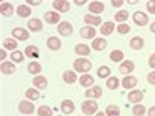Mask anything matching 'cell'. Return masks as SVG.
Segmentation results:
<instances>
[{
  "label": "cell",
  "mask_w": 155,
  "mask_h": 116,
  "mask_svg": "<svg viewBox=\"0 0 155 116\" xmlns=\"http://www.w3.org/2000/svg\"><path fill=\"white\" fill-rule=\"evenodd\" d=\"M73 66H74V71H76V72L89 74V71H91L93 64L89 62V59H88V57H79V59H74Z\"/></svg>",
  "instance_id": "6da1fadb"
},
{
  "label": "cell",
  "mask_w": 155,
  "mask_h": 116,
  "mask_svg": "<svg viewBox=\"0 0 155 116\" xmlns=\"http://www.w3.org/2000/svg\"><path fill=\"white\" fill-rule=\"evenodd\" d=\"M81 111L88 116L96 114L98 113V103L94 99H86L84 103H81Z\"/></svg>",
  "instance_id": "7a4b0ae2"
},
{
  "label": "cell",
  "mask_w": 155,
  "mask_h": 116,
  "mask_svg": "<svg viewBox=\"0 0 155 116\" xmlns=\"http://www.w3.org/2000/svg\"><path fill=\"white\" fill-rule=\"evenodd\" d=\"M88 8H89V12H91V15L100 17V14H103V10H105V4L100 2V0H93V2L88 4Z\"/></svg>",
  "instance_id": "3957f363"
},
{
  "label": "cell",
  "mask_w": 155,
  "mask_h": 116,
  "mask_svg": "<svg viewBox=\"0 0 155 116\" xmlns=\"http://www.w3.org/2000/svg\"><path fill=\"white\" fill-rule=\"evenodd\" d=\"M84 96L86 99H98V98L103 96V89L100 86H91V88H88L84 91Z\"/></svg>",
  "instance_id": "277c9868"
},
{
  "label": "cell",
  "mask_w": 155,
  "mask_h": 116,
  "mask_svg": "<svg viewBox=\"0 0 155 116\" xmlns=\"http://www.w3.org/2000/svg\"><path fill=\"white\" fill-rule=\"evenodd\" d=\"M34 103L32 101H29V99H24V101H20L19 103V111L20 113H24V114H32L34 113Z\"/></svg>",
  "instance_id": "5b68a950"
},
{
  "label": "cell",
  "mask_w": 155,
  "mask_h": 116,
  "mask_svg": "<svg viewBox=\"0 0 155 116\" xmlns=\"http://www.w3.org/2000/svg\"><path fill=\"white\" fill-rule=\"evenodd\" d=\"M142 99H143V91H140V89H132V91L128 93V101H130V103L140 105Z\"/></svg>",
  "instance_id": "8992f818"
},
{
  "label": "cell",
  "mask_w": 155,
  "mask_h": 116,
  "mask_svg": "<svg viewBox=\"0 0 155 116\" xmlns=\"http://www.w3.org/2000/svg\"><path fill=\"white\" fill-rule=\"evenodd\" d=\"M133 22H135L138 27H143V25L148 24V15L143 14V12H135V14H133Z\"/></svg>",
  "instance_id": "52a82bcc"
},
{
  "label": "cell",
  "mask_w": 155,
  "mask_h": 116,
  "mask_svg": "<svg viewBox=\"0 0 155 116\" xmlns=\"http://www.w3.org/2000/svg\"><path fill=\"white\" fill-rule=\"evenodd\" d=\"M52 7L56 8V12H61V14H66V12H69V2H66V0H54L52 2Z\"/></svg>",
  "instance_id": "ba28073f"
},
{
  "label": "cell",
  "mask_w": 155,
  "mask_h": 116,
  "mask_svg": "<svg viewBox=\"0 0 155 116\" xmlns=\"http://www.w3.org/2000/svg\"><path fill=\"white\" fill-rule=\"evenodd\" d=\"M58 32L61 35H71L73 34V24L71 22H59L58 24Z\"/></svg>",
  "instance_id": "9c48e42d"
},
{
  "label": "cell",
  "mask_w": 155,
  "mask_h": 116,
  "mask_svg": "<svg viewBox=\"0 0 155 116\" xmlns=\"http://www.w3.org/2000/svg\"><path fill=\"white\" fill-rule=\"evenodd\" d=\"M12 35L15 40H27L29 39V31L27 29H22V27H15L12 31Z\"/></svg>",
  "instance_id": "30bf717a"
},
{
  "label": "cell",
  "mask_w": 155,
  "mask_h": 116,
  "mask_svg": "<svg viewBox=\"0 0 155 116\" xmlns=\"http://www.w3.org/2000/svg\"><path fill=\"white\" fill-rule=\"evenodd\" d=\"M74 109H76V106H74V101L64 99V101L61 103V111H62V114H73Z\"/></svg>",
  "instance_id": "8fae6325"
},
{
  "label": "cell",
  "mask_w": 155,
  "mask_h": 116,
  "mask_svg": "<svg viewBox=\"0 0 155 116\" xmlns=\"http://www.w3.org/2000/svg\"><path fill=\"white\" fill-rule=\"evenodd\" d=\"M0 72L4 74V76H10V74L15 72V64L14 62H2L0 64Z\"/></svg>",
  "instance_id": "7c38bea8"
},
{
  "label": "cell",
  "mask_w": 155,
  "mask_h": 116,
  "mask_svg": "<svg viewBox=\"0 0 155 116\" xmlns=\"http://www.w3.org/2000/svg\"><path fill=\"white\" fill-rule=\"evenodd\" d=\"M79 35L83 39H96V29L91 27V25H86L79 31Z\"/></svg>",
  "instance_id": "4fadbf2b"
},
{
  "label": "cell",
  "mask_w": 155,
  "mask_h": 116,
  "mask_svg": "<svg viewBox=\"0 0 155 116\" xmlns=\"http://www.w3.org/2000/svg\"><path fill=\"white\" fill-rule=\"evenodd\" d=\"M133 69H135V62H133V61H123L120 64V72L121 74L130 76V74L133 72Z\"/></svg>",
  "instance_id": "5bb4252c"
},
{
  "label": "cell",
  "mask_w": 155,
  "mask_h": 116,
  "mask_svg": "<svg viewBox=\"0 0 155 116\" xmlns=\"http://www.w3.org/2000/svg\"><path fill=\"white\" fill-rule=\"evenodd\" d=\"M143 46H145L143 37H138V35H135V37L130 39V49H133V50H140V49H143Z\"/></svg>",
  "instance_id": "9a60e30c"
},
{
  "label": "cell",
  "mask_w": 155,
  "mask_h": 116,
  "mask_svg": "<svg viewBox=\"0 0 155 116\" xmlns=\"http://www.w3.org/2000/svg\"><path fill=\"white\" fill-rule=\"evenodd\" d=\"M47 49H51V50H59L62 47V44H61V39L59 37H56V35H52V37H49L47 39Z\"/></svg>",
  "instance_id": "2e32d148"
},
{
  "label": "cell",
  "mask_w": 155,
  "mask_h": 116,
  "mask_svg": "<svg viewBox=\"0 0 155 116\" xmlns=\"http://www.w3.org/2000/svg\"><path fill=\"white\" fill-rule=\"evenodd\" d=\"M137 84H138V79H137L135 76H125L123 81H121V86H123L125 89H133Z\"/></svg>",
  "instance_id": "e0dca14e"
},
{
  "label": "cell",
  "mask_w": 155,
  "mask_h": 116,
  "mask_svg": "<svg viewBox=\"0 0 155 116\" xmlns=\"http://www.w3.org/2000/svg\"><path fill=\"white\" fill-rule=\"evenodd\" d=\"M74 50H76L78 56H81V57H89V54H91V47H88L86 44H78L76 47H74Z\"/></svg>",
  "instance_id": "ac0fdd59"
},
{
  "label": "cell",
  "mask_w": 155,
  "mask_h": 116,
  "mask_svg": "<svg viewBox=\"0 0 155 116\" xmlns=\"http://www.w3.org/2000/svg\"><path fill=\"white\" fill-rule=\"evenodd\" d=\"M27 27H29V31H32V32H41L44 25H42V22H41V20L34 17V19H31L27 22Z\"/></svg>",
  "instance_id": "d6986e66"
},
{
  "label": "cell",
  "mask_w": 155,
  "mask_h": 116,
  "mask_svg": "<svg viewBox=\"0 0 155 116\" xmlns=\"http://www.w3.org/2000/svg\"><path fill=\"white\" fill-rule=\"evenodd\" d=\"M91 49H93V50H105V49H106V39H103V37L93 39Z\"/></svg>",
  "instance_id": "ffe728a7"
},
{
  "label": "cell",
  "mask_w": 155,
  "mask_h": 116,
  "mask_svg": "<svg viewBox=\"0 0 155 116\" xmlns=\"http://www.w3.org/2000/svg\"><path fill=\"white\" fill-rule=\"evenodd\" d=\"M76 71H64V74H62V81L66 82V84H74L76 82Z\"/></svg>",
  "instance_id": "44dd1931"
},
{
  "label": "cell",
  "mask_w": 155,
  "mask_h": 116,
  "mask_svg": "<svg viewBox=\"0 0 155 116\" xmlns=\"http://www.w3.org/2000/svg\"><path fill=\"white\" fill-rule=\"evenodd\" d=\"M0 14L4 17H10L12 14H14V7H12V4H8V2H2L0 4Z\"/></svg>",
  "instance_id": "7402d4cb"
},
{
  "label": "cell",
  "mask_w": 155,
  "mask_h": 116,
  "mask_svg": "<svg viewBox=\"0 0 155 116\" xmlns=\"http://www.w3.org/2000/svg\"><path fill=\"white\" fill-rule=\"evenodd\" d=\"M31 14H32V8L29 7L27 4H22V5L17 7V15L19 17H25V19H27V17H31Z\"/></svg>",
  "instance_id": "603a6c76"
},
{
  "label": "cell",
  "mask_w": 155,
  "mask_h": 116,
  "mask_svg": "<svg viewBox=\"0 0 155 116\" xmlns=\"http://www.w3.org/2000/svg\"><path fill=\"white\" fill-rule=\"evenodd\" d=\"M115 32V22H103L101 24V35H111Z\"/></svg>",
  "instance_id": "cb8c5ba5"
},
{
  "label": "cell",
  "mask_w": 155,
  "mask_h": 116,
  "mask_svg": "<svg viewBox=\"0 0 155 116\" xmlns=\"http://www.w3.org/2000/svg\"><path fill=\"white\" fill-rule=\"evenodd\" d=\"M44 20H46L47 24H58L59 20H61V17H59L58 12H46V14H44Z\"/></svg>",
  "instance_id": "d4e9b609"
},
{
  "label": "cell",
  "mask_w": 155,
  "mask_h": 116,
  "mask_svg": "<svg viewBox=\"0 0 155 116\" xmlns=\"http://www.w3.org/2000/svg\"><path fill=\"white\" fill-rule=\"evenodd\" d=\"M24 54L34 61V59L39 57V47H37V46H27V47H25V52H24Z\"/></svg>",
  "instance_id": "484cf974"
},
{
  "label": "cell",
  "mask_w": 155,
  "mask_h": 116,
  "mask_svg": "<svg viewBox=\"0 0 155 116\" xmlns=\"http://www.w3.org/2000/svg\"><path fill=\"white\" fill-rule=\"evenodd\" d=\"M79 84H81L83 88H91V86L94 84V77L89 76V74H84V76L79 77Z\"/></svg>",
  "instance_id": "4316f807"
},
{
  "label": "cell",
  "mask_w": 155,
  "mask_h": 116,
  "mask_svg": "<svg viewBox=\"0 0 155 116\" xmlns=\"http://www.w3.org/2000/svg\"><path fill=\"white\" fill-rule=\"evenodd\" d=\"M84 22L88 24V25H91V27H96V25H100V24H101V17L88 14V15L84 17Z\"/></svg>",
  "instance_id": "83f0119b"
},
{
  "label": "cell",
  "mask_w": 155,
  "mask_h": 116,
  "mask_svg": "<svg viewBox=\"0 0 155 116\" xmlns=\"http://www.w3.org/2000/svg\"><path fill=\"white\" fill-rule=\"evenodd\" d=\"M34 86L37 89H47V79H46V76H35L34 77Z\"/></svg>",
  "instance_id": "f1b7e54d"
},
{
  "label": "cell",
  "mask_w": 155,
  "mask_h": 116,
  "mask_svg": "<svg viewBox=\"0 0 155 116\" xmlns=\"http://www.w3.org/2000/svg\"><path fill=\"white\" fill-rule=\"evenodd\" d=\"M123 57H125V54H123V50H120V49H115L110 52V59L113 62H123Z\"/></svg>",
  "instance_id": "f546056e"
},
{
  "label": "cell",
  "mask_w": 155,
  "mask_h": 116,
  "mask_svg": "<svg viewBox=\"0 0 155 116\" xmlns=\"http://www.w3.org/2000/svg\"><path fill=\"white\" fill-rule=\"evenodd\" d=\"M27 71L35 76V74H39L41 71H42V66H41L37 61H32V62H29V64H27Z\"/></svg>",
  "instance_id": "4dcf8cb0"
},
{
  "label": "cell",
  "mask_w": 155,
  "mask_h": 116,
  "mask_svg": "<svg viewBox=\"0 0 155 116\" xmlns=\"http://www.w3.org/2000/svg\"><path fill=\"white\" fill-rule=\"evenodd\" d=\"M115 20L120 24H125V20H128V10H125V8H121V10H118L115 14Z\"/></svg>",
  "instance_id": "1f68e13d"
},
{
  "label": "cell",
  "mask_w": 155,
  "mask_h": 116,
  "mask_svg": "<svg viewBox=\"0 0 155 116\" xmlns=\"http://www.w3.org/2000/svg\"><path fill=\"white\" fill-rule=\"evenodd\" d=\"M4 49L5 50H17V40L15 39H5L4 40Z\"/></svg>",
  "instance_id": "d6a6232c"
},
{
  "label": "cell",
  "mask_w": 155,
  "mask_h": 116,
  "mask_svg": "<svg viewBox=\"0 0 155 116\" xmlns=\"http://www.w3.org/2000/svg\"><path fill=\"white\" fill-rule=\"evenodd\" d=\"M25 98L29 101H37L41 98V93H39V89H27L25 91Z\"/></svg>",
  "instance_id": "836d02e7"
},
{
  "label": "cell",
  "mask_w": 155,
  "mask_h": 116,
  "mask_svg": "<svg viewBox=\"0 0 155 116\" xmlns=\"http://www.w3.org/2000/svg\"><path fill=\"white\" fill-rule=\"evenodd\" d=\"M132 113H133V116H145V114H147V108H145V106L140 103V105H135V106H133Z\"/></svg>",
  "instance_id": "e575fe53"
},
{
  "label": "cell",
  "mask_w": 155,
  "mask_h": 116,
  "mask_svg": "<svg viewBox=\"0 0 155 116\" xmlns=\"http://www.w3.org/2000/svg\"><path fill=\"white\" fill-rule=\"evenodd\" d=\"M118 86H120V81H118V77L110 76L108 79H106V88H108V89H118Z\"/></svg>",
  "instance_id": "d590c367"
},
{
  "label": "cell",
  "mask_w": 155,
  "mask_h": 116,
  "mask_svg": "<svg viewBox=\"0 0 155 116\" xmlns=\"http://www.w3.org/2000/svg\"><path fill=\"white\" fill-rule=\"evenodd\" d=\"M110 76H111V69H110L108 66H100L98 67V77H105V79H108Z\"/></svg>",
  "instance_id": "8d00e7d4"
},
{
  "label": "cell",
  "mask_w": 155,
  "mask_h": 116,
  "mask_svg": "<svg viewBox=\"0 0 155 116\" xmlns=\"http://www.w3.org/2000/svg\"><path fill=\"white\" fill-rule=\"evenodd\" d=\"M37 114L39 116H52V108L51 106H41V108H37Z\"/></svg>",
  "instance_id": "74e56055"
},
{
  "label": "cell",
  "mask_w": 155,
  "mask_h": 116,
  "mask_svg": "<svg viewBox=\"0 0 155 116\" xmlns=\"http://www.w3.org/2000/svg\"><path fill=\"white\" fill-rule=\"evenodd\" d=\"M105 113H106V116H120V108L116 105H110Z\"/></svg>",
  "instance_id": "f35d334b"
},
{
  "label": "cell",
  "mask_w": 155,
  "mask_h": 116,
  "mask_svg": "<svg viewBox=\"0 0 155 116\" xmlns=\"http://www.w3.org/2000/svg\"><path fill=\"white\" fill-rule=\"evenodd\" d=\"M24 57H25V54H24V52H20V50H14V52L10 54V59L14 62H22Z\"/></svg>",
  "instance_id": "ab89813d"
},
{
  "label": "cell",
  "mask_w": 155,
  "mask_h": 116,
  "mask_svg": "<svg viewBox=\"0 0 155 116\" xmlns=\"http://www.w3.org/2000/svg\"><path fill=\"white\" fill-rule=\"evenodd\" d=\"M116 31L120 32V34H128V32H130V25H127V24H120V25L116 27Z\"/></svg>",
  "instance_id": "60d3db41"
},
{
  "label": "cell",
  "mask_w": 155,
  "mask_h": 116,
  "mask_svg": "<svg viewBox=\"0 0 155 116\" xmlns=\"http://www.w3.org/2000/svg\"><path fill=\"white\" fill-rule=\"evenodd\" d=\"M147 10L150 14H155V0H148L147 2Z\"/></svg>",
  "instance_id": "b9f144b4"
},
{
  "label": "cell",
  "mask_w": 155,
  "mask_h": 116,
  "mask_svg": "<svg viewBox=\"0 0 155 116\" xmlns=\"http://www.w3.org/2000/svg\"><path fill=\"white\" fill-rule=\"evenodd\" d=\"M147 81H148V84L155 86V71H152V72L147 74Z\"/></svg>",
  "instance_id": "7bdbcfd3"
},
{
  "label": "cell",
  "mask_w": 155,
  "mask_h": 116,
  "mask_svg": "<svg viewBox=\"0 0 155 116\" xmlns=\"http://www.w3.org/2000/svg\"><path fill=\"white\" fill-rule=\"evenodd\" d=\"M148 66H150L152 69L155 71V52H153V54L150 56V57H148Z\"/></svg>",
  "instance_id": "ee69618b"
},
{
  "label": "cell",
  "mask_w": 155,
  "mask_h": 116,
  "mask_svg": "<svg viewBox=\"0 0 155 116\" xmlns=\"http://www.w3.org/2000/svg\"><path fill=\"white\" fill-rule=\"evenodd\" d=\"M111 5H113V7H116V8H120V7H123V0H113Z\"/></svg>",
  "instance_id": "f6af8a7d"
},
{
  "label": "cell",
  "mask_w": 155,
  "mask_h": 116,
  "mask_svg": "<svg viewBox=\"0 0 155 116\" xmlns=\"http://www.w3.org/2000/svg\"><path fill=\"white\" fill-rule=\"evenodd\" d=\"M0 59H2V62H5V59H7V50L5 49L0 50Z\"/></svg>",
  "instance_id": "bcb514c9"
},
{
  "label": "cell",
  "mask_w": 155,
  "mask_h": 116,
  "mask_svg": "<svg viewBox=\"0 0 155 116\" xmlns=\"http://www.w3.org/2000/svg\"><path fill=\"white\" fill-rule=\"evenodd\" d=\"M39 4H41L39 0H27V5H29V7H32V5H39Z\"/></svg>",
  "instance_id": "7dc6e473"
},
{
  "label": "cell",
  "mask_w": 155,
  "mask_h": 116,
  "mask_svg": "<svg viewBox=\"0 0 155 116\" xmlns=\"http://www.w3.org/2000/svg\"><path fill=\"white\" fill-rule=\"evenodd\" d=\"M147 114L148 116H155V106H152V108L147 109Z\"/></svg>",
  "instance_id": "c3c4849f"
},
{
  "label": "cell",
  "mask_w": 155,
  "mask_h": 116,
  "mask_svg": "<svg viewBox=\"0 0 155 116\" xmlns=\"http://www.w3.org/2000/svg\"><path fill=\"white\" fill-rule=\"evenodd\" d=\"M150 31L155 34V22H152V24H150Z\"/></svg>",
  "instance_id": "681fc988"
},
{
  "label": "cell",
  "mask_w": 155,
  "mask_h": 116,
  "mask_svg": "<svg viewBox=\"0 0 155 116\" xmlns=\"http://www.w3.org/2000/svg\"><path fill=\"white\" fill-rule=\"evenodd\" d=\"M94 116H106V113H105V111H98Z\"/></svg>",
  "instance_id": "f907efd6"
},
{
  "label": "cell",
  "mask_w": 155,
  "mask_h": 116,
  "mask_svg": "<svg viewBox=\"0 0 155 116\" xmlns=\"http://www.w3.org/2000/svg\"><path fill=\"white\" fill-rule=\"evenodd\" d=\"M86 4V2H83V0H78V2H76V5H79V7H81V5H84Z\"/></svg>",
  "instance_id": "816d5d0a"
},
{
  "label": "cell",
  "mask_w": 155,
  "mask_h": 116,
  "mask_svg": "<svg viewBox=\"0 0 155 116\" xmlns=\"http://www.w3.org/2000/svg\"><path fill=\"white\" fill-rule=\"evenodd\" d=\"M25 116H27V114H25Z\"/></svg>",
  "instance_id": "f5cc1de1"
}]
</instances>
